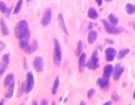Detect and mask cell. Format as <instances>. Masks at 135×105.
I'll return each instance as SVG.
<instances>
[{
	"label": "cell",
	"instance_id": "1",
	"mask_svg": "<svg viewBox=\"0 0 135 105\" xmlns=\"http://www.w3.org/2000/svg\"><path fill=\"white\" fill-rule=\"evenodd\" d=\"M29 35H31V33H29V29H28L27 21H25V20L19 21L15 26V36L20 40L22 37L29 36Z\"/></svg>",
	"mask_w": 135,
	"mask_h": 105
},
{
	"label": "cell",
	"instance_id": "2",
	"mask_svg": "<svg viewBox=\"0 0 135 105\" xmlns=\"http://www.w3.org/2000/svg\"><path fill=\"white\" fill-rule=\"evenodd\" d=\"M54 63L56 65L61 63V47L58 40H54Z\"/></svg>",
	"mask_w": 135,
	"mask_h": 105
},
{
	"label": "cell",
	"instance_id": "3",
	"mask_svg": "<svg viewBox=\"0 0 135 105\" xmlns=\"http://www.w3.org/2000/svg\"><path fill=\"white\" fill-rule=\"evenodd\" d=\"M102 23H103V26H105V29H106L108 33H110V34H118V33H121V32H122V28L116 27L115 25L108 22L107 20H102Z\"/></svg>",
	"mask_w": 135,
	"mask_h": 105
},
{
	"label": "cell",
	"instance_id": "4",
	"mask_svg": "<svg viewBox=\"0 0 135 105\" xmlns=\"http://www.w3.org/2000/svg\"><path fill=\"white\" fill-rule=\"evenodd\" d=\"M86 65L88 67L89 69H96L99 67V57H97V54L96 52H93L92 57L89 58V61L86 63Z\"/></svg>",
	"mask_w": 135,
	"mask_h": 105
},
{
	"label": "cell",
	"instance_id": "5",
	"mask_svg": "<svg viewBox=\"0 0 135 105\" xmlns=\"http://www.w3.org/2000/svg\"><path fill=\"white\" fill-rule=\"evenodd\" d=\"M52 20V10H46L45 13H43V16H42V20H41V23L42 26H48L49 22Z\"/></svg>",
	"mask_w": 135,
	"mask_h": 105
},
{
	"label": "cell",
	"instance_id": "6",
	"mask_svg": "<svg viewBox=\"0 0 135 105\" xmlns=\"http://www.w3.org/2000/svg\"><path fill=\"white\" fill-rule=\"evenodd\" d=\"M33 67H34V69H35L37 71H42V69H43V60H42V57L38 56V57L34 58V61H33Z\"/></svg>",
	"mask_w": 135,
	"mask_h": 105
},
{
	"label": "cell",
	"instance_id": "7",
	"mask_svg": "<svg viewBox=\"0 0 135 105\" xmlns=\"http://www.w3.org/2000/svg\"><path fill=\"white\" fill-rule=\"evenodd\" d=\"M116 56V50L114 48H107L106 49V60L108 62H112Z\"/></svg>",
	"mask_w": 135,
	"mask_h": 105
},
{
	"label": "cell",
	"instance_id": "8",
	"mask_svg": "<svg viewBox=\"0 0 135 105\" xmlns=\"http://www.w3.org/2000/svg\"><path fill=\"white\" fill-rule=\"evenodd\" d=\"M123 73V65H121V64H116L115 65V70L113 71V76H114V79H118L120 78V76H121V74Z\"/></svg>",
	"mask_w": 135,
	"mask_h": 105
},
{
	"label": "cell",
	"instance_id": "9",
	"mask_svg": "<svg viewBox=\"0 0 135 105\" xmlns=\"http://www.w3.org/2000/svg\"><path fill=\"white\" fill-rule=\"evenodd\" d=\"M27 92L31 91L33 89V85H34V77H33V74L32 73H27Z\"/></svg>",
	"mask_w": 135,
	"mask_h": 105
},
{
	"label": "cell",
	"instance_id": "10",
	"mask_svg": "<svg viewBox=\"0 0 135 105\" xmlns=\"http://www.w3.org/2000/svg\"><path fill=\"white\" fill-rule=\"evenodd\" d=\"M113 74V65L112 64H107L105 69H103V77H106V78L109 79V76Z\"/></svg>",
	"mask_w": 135,
	"mask_h": 105
},
{
	"label": "cell",
	"instance_id": "11",
	"mask_svg": "<svg viewBox=\"0 0 135 105\" xmlns=\"http://www.w3.org/2000/svg\"><path fill=\"white\" fill-rule=\"evenodd\" d=\"M86 60H87V56L86 54H82L81 52L80 57H79V68H80V70L82 71L83 70V68H85V65H86Z\"/></svg>",
	"mask_w": 135,
	"mask_h": 105
},
{
	"label": "cell",
	"instance_id": "12",
	"mask_svg": "<svg viewBox=\"0 0 135 105\" xmlns=\"http://www.w3.org/2000/svg\"><path fill=\"white\" fill-rule=\"evenodd\" d=\"M37 48H38V43H37V41H33L32 43H28V46L26 47L27 54H32L33 52L37 50Z\"/></svg>",
	"mask_w": 135,
	"mask_h": 105
},
{
	"label": "cell",
	"instance_id": "13",
	"mask_svg": "<svg viewBox=\"0 0 135 105\" xmlns=\"http://www.w3.org/2000/svg\"><path fill=\"white\" fill-rule=\"evenodd\" d=\"M58 20H59V25H60V27H61V29L64 31V33H65V34H68V31H67V28H66V26H65L64 16L61 15V14H59V15H58Z\"/></svg>",
	"mask_w": 135,
	"mask_h": 105
},
{
	"label": "cell",
	"instance_id": "14",
	"mask_svg": "<svg viewBox=\"0 0 135 105\" xmlns=\"http://www.w3.org/2000/svg\"><path fill=\"white\" fill-rule=\"evenodd\" d=\"M97 37V33L95 31H91L89 32V34H88V37H87V41L89 42V43H93V42L96 40Z\"/></svg>",
	"mask_w": 135,
	"mask_h": 105
},
{
	"label": "cell",
	"instance_id": "15",
	"mask_svg": "<svg viewBox=\"0 0 135 105\" xmlns=\"http://www.w3.org/2000/svg\"><path fill=\"white\" fill-rule=\"evenodd\" d=\"M97 84H99L102 89H105V88H107L108 86L109 81H108V78H106V77H103V78H99L97 79Z\"/></svg>",
	"mask_w": 135,
	"mask_h": 105
},
{
	"label": "cell",
	"instance_id": "16",
	"mask_svg": "<svg viewBox=\"0 0 135 105\" xmlns=\"http://www.w3.org/2000/svg\"><path fill=\"white\" fill-rule=\"evenodd\" d=\"M0 25H1V33L4 34V35H8V28H7V25H6V22L4 19H1V21H0Z\"/></svg>",
	"mask_w": 135,
	"mask_h": 105
},
{
	"label": "cell",
	"instance_id": "17",
	"mask_svg": "<svg viewBox=\"0 0 135 105\" xmlns=\"http://www.w3.org/2000/svg\"><path fill=\"white\" fill-rule=\"evenodd\" d=\"M13 90H14V81L10 83L8 85V91H7V94H6V98H12V96H13Z\"/></svg>",
	"mask_w": 135,
	"mask_h": 105
},
{
	"label": "cell",
	"instance_id": "18",
	"mask_svg": "<svg viewBox=\"0 0 135 105\" xmlns=\"http://www.w3.org/2000/svg\"><path fill=\"white\" fill-rule=\"evenodd\" d=\"M28 40H29V36H26V37H22V39H20V43H19L20 48L26 49V47L28 46Z\"/></svg>",
	"mask_w": 135,
	"mask_h": 105
},
{
	"label": "cell",
	"instance_id": "19",
	"mask_svg": "<svg viewBox=\"0 0 135 105\" xmlns=\"http://www.w3.org/2000/svg\"><path fill=\"white\" fill-rule=\"evenodd\" d=\"M14 81V76H13V74H8L7 76H6L5 81H4V84H5V86H8L11 82Z\"/></svg>",
	"mask_w": 135,
	"mask_h": 105
},
{
	"label": "cell",
	"instance_id": "20",
	"mask_svg": "<svg viewBox=\"0 0 135 105\" xmlns=\"http://www.w3.org/2000/svg\"><path fill=\"white\" fill-rule=\"evenodd\" d=\"M88 16L92 19V20H95L97 18V12L94 8H89V10H88Z\"/></svg>",
	"mask_w": 135,
	"mask_h": 105
},
{
	"label": "cell",
	"instance_id": "21",
	"mask_svg": "<svg viewBox=\"0 0 135 105\" xmlns=\"http://www.w3.org/2000/svg\"><path fill=\"white\" fill-rule=\"evenodd\" d=\"M108 20H109L110 23H113V25H118V23H119V19L115 15H113V14H109V15H108Z\"/></svg>",
	"mask_w": 135,
	"mask_h": 105
},
{
	"label": "cell",
	"instance_id": "22",
	"mask_svg": "<svg viewBox=\"0 0 135 105\" xmlns=\"http://www.w3.org/2000/svg\"><path fill=\"white\" fill-rule=\"evenodd\" d=\"M126 10H127L128 14H134L135 13V7L132 5V4H127V5H126Z\"/></svg>",
	"mask_w": 135,
	"mask_h": 105
},
{
	"label": "cell",
	"instance_id": "23",
	"mask_svg": "<svg viewBox=\"0 0 135 105\" xmlns=\"http://www.w3.org/2000/svg\"><path fill=\"white\" fill-rule=\"evenodd\" d=\"M21 7H22V0H19L15 6V8L13 10V13H14V14H18V13L20 12V10H21Z\"/></svg>",
	"mask_w": 135,
	"mask_h": 105
},
{
	"label": "cell",
	"instance_id": "24",
	"mask_svg": "<svg viewBox=\"0 0 135 105\" xmlns=\"http://www.w3.org/2000/svg\"><path fill=\"white\" fill-rule=\"evenodd\" d=\"M58 86H59V78L56 77L55 81H54V84H53V88H52V94H56V90H58Z\"/></svg>",
	"mask_w": 135,
	"mask_h": 105
},
{
	"label": "cell",
	"instance_id": "25",
	"mask_svg": "<svg viewBox=\"0 0 135 105\" xmlns=\"http://www.w3.org/2000/svg\"><path fill=\"white\" fill-rule=\"evenodd\" d=\"M0 10L2 13H7L8 12V7H7V5H6L4 1H0Z\"/></svg>",
	"mask_w": 135,
	"mask_h": 105
},
{
	"label": "cell",
	"instance_id": "26",
	"mask_svg": "<svg viewBox=\"0 0 135 105\" xmlns=\"http://www.w3.org/2000/svg\"><path fill=\"white\" fill-rule=\"evenodd\" d=\"M128 52H129V49H128V48H127V49H122V50L119 52V55H118V58H123L124 56L128 54Z\"/></svg>",
	"mask_w": 135,
	"mask_h": 105
},
{
	"label": "cell",
	"instance_id": "27",
	"mask_svg": "<svg viewBox=\"0 0 135 105\" xmlns=\"http://www.w3.org/2000/svg\"><path fill=\"white\" fill-rule=\"evenodd\" d=\"M22 92H27V82H24L21 84V88H20V92H19V96H21Z\"/></svg>",
	"mask_w": 135,
	"mask_h": 105
},
{
	"label": "cell",
	"instance_id": "28",
	"mask_svg": "<svg viewBox=\"0 0 135 105\" xmlns=\"http://www.w3.org/2000/svg\"><path fill=\"white\" fill-rule=\"evenodd\" d=\"M2 62H4V64H5L6 67L8 65V63H10V54H5L2 56Z\"/></svg>",
	"mask_w": 135,
	"mask_h": 105
},
{
	"label": "cell",
	"instance_id": "29",
	"mask_svg": "<svg viewBox=\"0 0 135 105\" xmlns=\"http://www.w3.org/2000/svg\"><path fill=\"white\" fill-rule=\"evenodd\" d=\"M5 68H6V65L4 64V63H0V76L2 75V73L5 71Z\"/></svg>",
	"mask_w": 135,
	"mask_h": 105
},
{
	"label": "cell",
	"instance_id": "30",
	"mask_svg": "<svg viewBox=\"0 0 135 105\" xmlns=\"http://www.w3.org/2000/svg\"><path fill=\"white\" fill-rule=\"evenodd\" d=\"M82 47H83V46H82V42H79V43H78V54H79V55H80V54H81V50H82Z\"/></svg>",
	"mask_w": 135,
	"mask_h": 105
},
{
	"label": "cell",
	"instance_id": "31",
	"mask_svg": "<svg viewBox=\"0 0 135 105\" xmlns=\"http://www.w3.org/2000/svg\"><path fill=\"white\" fill-rule=\"evenodd\" d=\"M94 91H95V90H93V89L89 90V91H88V94H88V97H92L93 94H94Z\"/></svg>",
	"mask_w": 135,
	"mask_h": 105
},
{
	"label": "cell",
	"instance_id": "32",
	"mask_svg": "<svg viewBox=\"0 0 135 105\" xmlns=\"http://www.w3.org/2000/svg\"><path fill=\"white\" fill-rule=\"evenodd\" d=\"M119 99V96L116 94V92H114L113 94V100H118Z\"/></svg>",
	"mask_w": 135,
	"mask_h": 105
},
{
	"label": "cell",
	"instance_id": "33",
	"mask_svg": "<svg viewBox=\"0 0 135 105\" xmlns=\"http://www.w3.org/2000/svg\"><path fill=\"white\" fill-rule=\"evenodd\" d=\"M96 4L99 6H101V4H102V0H96Z\"/></svg>",
	"mask_w": 135,
	"mask_h": 105
},
{
	"label": "cell",
	"instance_id": "34",
	"mask_svg": "<svg viewBox=\"0 0 135 105\" xmlns=\"http://www.w3.org/2000/svg\"><path fill=\"white\" fill-rule=\"evenodd\" d=\"M4 47H5V44H4L2 42H0V50H1V49H2Z\"/></svg>",
	"mask_w": 135,
	"mask_h": 105
},
{
	"label": "cell",
	"instance_id": "35",
	"mask_svg": "<svg viewBox=\"0 0 135 105\" xmlns=\"http://www.w3.org/2000/svg\"><path fill=\"white\" fill-rule=\"evenodd\" d=\"M112 104H113V102H107L105 105H112Z\"/></svg>",
	"mask_w": 135,
	"mask_h": 105
},
{
	"label": "cell",
	"instance_id": "36",
	"mask_svg": "<svg viewBox=\"0 0 135 105\" xmlns=\"http://www.w3.org/2000/svg\"><path fill=\"white\" fill-rule=\"evenodd\" d=\"M133 98H134V99H135V92H134V94H133Z\"/></svg>",
	"mask_w": 135,
	"mask_h": 105
},
{
	"label": "cell",
	"instance_id": "37",
	"mask_svg": "<svg viewBox=\"0 0 135 105\" xmlns=\"http://www.w3.org/2000/svg\"><path fill=\"white\" fill-rule=\"evenodd\" d=\"M106 1H107V2H110V1H112V0H106Z\"/></svg>",
	"mask_w": 135,
	"mask_h": 105
},
{
	"label": "cell",
	"instance_id": "38",
	"mask_svg": "<svg viewBox=\"0 0 135 105\" xmlns=\"http://www.w3.org/2000/svg\"><path fill=\"white\" fill-rule=\"evenodd\" d=\"M133 26H134V29H135V23H133Z\"/></svg>",
	"mask_w": 135,
	"mask_h": 105
}]
</instances>
